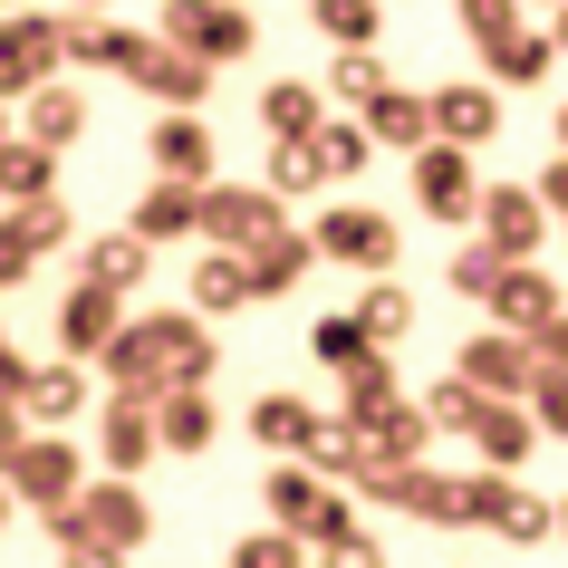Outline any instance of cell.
Here are the masks:
<instances>
[{
    "mask_svg": "<svg viewBox=\"0 0 568 568\" xmlns=\"http://www.w3.org/2000/svg\"><path fill=\"white\" fill-rule=\"evenodd\" d=\"M97 366H106V395L164 405V395H183V386H212L222 347H212V318H193V308H145V318H125V328L106 337Z\"/></svg>",
    "mask_w": 568,
    "mask_h": 568,
    "instance_id": "cell-1",
    "label": "cell"
},
{
    "mask_svg": "<svg viewBox=\"0 0 568 568\" xmlns=\"http://www.w3.org/2000/svg\"><path fill=\"white\" fill-rule=\"evenodd\" d=\"M145 530H154L145 491H135V481H106V473H97V481H88V491H78L68 510H49V539H59V549L97 539V549H116V559H135V549H145Z\"/></svg>",
    "mask_w": 568,
    "mask_h": 568,
    "instance_id": "cell-2",
    "label": "cell"
},
{
    "mask_svg": "<svg viewBox=\"0 0 568 568\" xmlns=\"http://www.w3.org/2000/svg\"><path fill=\"white\" fill-rule=\"evenodd\" d=\"M154 39H164V49H183V59H203L212 78H222L232 59H251V49H261L251 10H232V0H164Z\"/></svg>",
    "mask_w": 568,
    "mask_h": 568,
    "instance_id": "cell-3",
    "label": "cell"
},
{
    "mask_svg": "<svg viewBox=\"0 0 568 568\" xmlns=\"http://www.w3.org/2000/svg\"><path fill=\"white\" fill-rule=\"evenodd\" d=\"M308 241H318V261L386 280V270H395V251H405V222H395L386 203H337V212H318V222H308Z\"/></svg>",
    "mask_w": 568,
    "mask_h": 568,
    "instance_id": "cell-4",
    "label": "cell"
},
{
    "mask_svg": "<svg viewBox=\"0 0 568 568\" xmlns=\"http://www.w3.org/2000/svg\"><path fill=\"white\" fill-rule=\"evenodd\" d=\"M59 20L49 10H0V106H30L59 78Z\"/></svg>",
    "mask_w": 568,
    "mask_h": 568,
    "instance_id": "cell-5",
    "label": "cell"
},
{
    "mask_svg": "<svg viewBox=\"0 0 568 568\" xmlns=\"http://www.w3.org/2000/svg\"><path fill=\"white\" fill-rule=\"evenodd\" d=\"M88 481H97L88 473V444H68V434H30V453L10 463V501H30L39 520H49V510H68Z\"/></svg>",
    "mask_w": 568,
    "mask_h": 568,
    "instance_id": "cell-6",
    "label": "cell"
},
{
    "mask_svg": "<svg viewBox=\"0 0 568 568\" xmlns=\"http://www.w3.org/2000/svg\"><path fill=\"white\" fill-rule=\"evenodd\" d=\"M453 376H463V386H473L481 405H530V386H539V357H530V337L481 328V337H463Z\"/></svg>",
    "mask_w": 568,
    "mask_h": 568,
    "instance_id": "cell-7",
    "label": "cell"
},
{
    "mask_svg": "<svg viewBox=\"0 0 568 568\" xmlns=\"http://www.w3.org/2000/svg\"><path fill=\"white\" fill-rule=\"evenodd\" d=\"M280 222H290V203L270 183H203V241L212 251H261Z\"/></svg>",
    "mask_w": 568,
    "mask_h": 568,
    "instance_id": "cell-8",
    "label": "cell"
},
{
    "mask_svg": "<svg viewBox=\"0 0 568 568\" xmlns=\"http://www.w3.org/2000/svg\"><path fill=\"white\" fill-rule=\"evenodd\" d=\"M481 251L501 270H520V261H539V241H549V212H539V193L530 183H481Z\"/></svg>",
    "mask_w": 568,
    "mask_h": 568,
    "instance_id": "cell-9",
    "label": "cell"
},
{
    "mask_svg": "<svg viewBox=\"0 0 568 568\" xmlns=\"http://www.w3.org/2000/svg\"><path fill=\"white\" fill-rule=\"evenodd\" d=\"M424 116H434V145L481 154L491 135H501V88H491V78H444V88L424 97Z\"/></svg>",
    "mask_w": 568,
    "mask_h": 568,
    "instance_id": "cell-10",
    "label": "cell"
},
{
    "mask_svg": "<svg viewBox=\"0 0 568 568\" xmlns=\"http://www.w3.org/2000/svg\"><path fill=\"white\" fill-rule=\"evenodd\" d=\"M125 88H145L164 116H203L212 68H203V59H183V49H164V39L145 30V49H135V68H125Z\"/></svg>",
    "mask_w": 568,
    "mask_h": 568,
    "instance_id": "cell-11",
    "label": "cell"
},
{
    "mask_svg": "<svg viewBox=\"0 0 568 568\" xmlns=\"http://www.w3.org/2000/svg\"><path fill=\"white\" fill-rule=\"evenodd\" d=\"M415 212L424 222H473L481 212V174L463 145H424L415 154Z\"/></svg>",
    "mask_w": 568,
    "mask_h": 568,
    "instance_id": "cell-12",
    "label": "cell"
},
{
    "mask_svg": "<svg viewBox=\"0 0 568 568\" xmlns=\"http://www.w3.org/2000/svg\"><path fill=\"white\" fill-rule=\"evenodd\" d=\"M116 328H125V300H116V290H97V280L59 290V357H68V366H97Z\"/></svg>",
    "mask_w": 568,
    "mask_h": 568,
    "instance_id": "cell-13",
    "label": "cell"
},
{
    "mask_svg": "<svg viewBox=\"0 0 568 568\" xmlns=\"http://www.w3.org/2000/svg\"><path fill=\"white\" fill-rule=\"evenodd\" d=\"M135 49H145V30H125V20H106V10H59V59L68 68H106V78H125Z\"/></svg>",
    "mask_w": 568,
    "mask_h": 568,
    "instance_id": "cell-14",
    "label": "cell"
},
{
    "mask_svg": "<svg viewBox=\"0 0 568 568\" xmlns=\"http://www.w3.org/2000/svg\"><path fill=\"white\" fill-rule=\"evenodd\" d=\"M559 308H568V290L539 261H520V270H501V290H491V328H501V337H539Z\"/></svg>",
    "mask_w": 568,
    "mask_h": 568,
    "instance_id": "cell-15",
    "label": "cell"
},
{
    "mask_svg": "<svg viewBox=\"0 0 568 568\" xmlns=\"http://www.w3.org/2000/svg\"><path fill=\"white\" fill-rule=\"evenodd\" d=\"M97 405V376L88 366H30V386H20V415H30V434H68V424Z\"/></svg>",
    "mask_w": 568,
    "mask_h": 568,
    "instance_id": "cell-16",
    "label": "cell"
},
{
    "mask_svg": "<svg viewBox=\"0 0 568 568\" xmlns=\"http://www.w3.org/2000/svg\"><path fill=\"white\" fill-rule=\"evenodd\" d=\"M154 405H125V395H106V415H97V463H106V481H135L154 463Z\"/></svg>",
    "mask_w": 568,
    "mask_h": 568,
    "instance_id": "cell-17",
    "label": "cell"
},
{
    "mask_svg": "<svg viewBox=\"0 0 568 568\" xmlns=\"http://www.w3.org/2000/svg\"><path fill=\"white\" fill-rule=\"evenodd\" d=\"M145 154H154V174H164V183H193V193L212 183V125L203 116H154L145 125Z\"/></svg>",
    "mask_w": 568,
    "mask_h": 568,
    "instance_id": "cell-18",
    "label": "cell"
},
{
    "mask_svg": "<svg viewBox=\"0 0 568 568\" xmlns=\"http://www.w3.org/2000/svg\"><path fill=\"white\" fill-rule=\"evenodd\" d=\"M125 232L145 241V251H164V241H183V232H203V193H193V183H164V174H154L145 193H135V222H125Z\"/></svg>",
    "mask_w": 568,
    "mask_h": 568,
    "instance_id": "cell-19",
    "label": "cell"
},
{
    "mask_svg": "<svg viewBox=\"0 0 568 568\" xmlns=\"http://www.w3.org/2000/svg\"><path fill=\"white\" fill-rule=\"evenodd\" d=\"M145 270H154V251L125 232V222H116V232H88V241H78V280L116 290V300H125V290H145Z\"/></svg>",
    "mask_w": 568,
    "mask_h": 568,
    "instance_id": "cell-20",
    "label": "cell"
},
{
    "mask_svg": "<svg viewBox=\"0 0 568 568\" xmlns=\"http://www.w3.org/2000/svg\"><path fill=\"white\" fill-rule=\"evenodd\" d=\"M241 261H251V300H290L308 280V261H318V241H308L300 222H280V232H270L261 251H241Z\"/></svg>",
    "mask_w": 568,
    "mask_h": 568,
    "instance_id": "cell-21",
    "label": "cell"
},
{
    "mask_svg": "<svg viewBox=\"0 0 568 568\" xmlns=\"http://www.w3.org/2000/svg\"><path fill=\"white\" fill-rule=\"evenodd\" d=\"M473 453H481V473H520L539 453V424H530V405H481V424H473Z\"/></svg>",
    "mask_w": 568,
    "mask_h": 568,
    "instance_id": "cell-22",
    "label": "cell"
},
{
    "mask_svg": "<svg viewBox=\"0 0 568 568\" xmlns=\"http://www.w3.org/2000/svg\"><path fill=\"white\" fill-rule=\"evenodd\" d=\"M318 125H328V88H308V78H270V88H261V135H270V145L318 135Z\"/></svg>",
    "mask_w": 568,
    "mask_h": 568,
    "instance_id": "cell-23",
    "label": "cell"
},
{
    "mask_svg": "<svg viewBox=\"0 0 568 568\" xmlns=\"http://www.w3.org/2000/svg\"><path fill=\"white\" fill-rule=\"evenodd\" d=\"M20 135H30V145H78V135H88V88H68V78H49V88L30 97V106H20Z\"/></svg>",
    "mask_w": 568,
    "mask_h": 568,
    "instance_id": "cell-24",
    "label": "cell"
},
{
    "mask_svg": "<svg viewBox=\"0 0 568 568\" xmlns=\"http://www.w3.org/2000/svg\"><path fill=\"white\" fill-rule=\"evenodd\" d=\"M318 405H308V395H251V444H270V453H290V463H300L308 453V434H318Z\"/></svg>",
    "mask_w": 568,
    "mask_h": 568,
    "instance_id": "cell-25",
    "label": "cell"
},
{
    "mask_svg": "<svg viewBox=\"0 0 568 568\" xmlns=\"http://www.w3.org/2000/svg\"><path fill=\"white\" fill-rule=\"evenodd\" d=\"M212 434H222V415H212V395H203V386H183V395H164V405H154V444L174 453V463H193Z\"/></svg>",
    "mask_w": 568,
    "mask_h": 568,
    "instance_id": "cell-26",
    "label": "cell"
},
{
    "mask_svg": "<svg viewBox=\"0 0 568 568\" xmlns=\"http://www.w3.org/2000/svg\"><path fill=\"white\" fill-rule=\"evenodd\" d=\"M357 125L376 135V145H395L405 164H415V154L434 145V116H424V97H415V88H386V97H376V106H366Z\"/></svg>",
    "mask_w": 568,
    "mask_h": 568,
    "instance_id": "cell-27",
    "label": "cell"
},
{
    "mask_svg": "<svg viewBox=\"0 0 568 568\" xmlns=\"http://www.w3.org/2000/svg\"><path fill=\"white\" fill-rule=\"evenodd\" d=\"M232 308H251V261L241 251H203L193 261V318H232Z\"/></svg>",
    "mask_w": 568,
    "mask_h": 568,
    "instance_id": "cell-28",
    "label": "cell"
},
{
    "mask_svg": "<svg viewBox=\"0 0 568 568\" xmlns=\"http://www.w3.org/2000/svg\"><path fill=\"white\" fill-rule=\"evenodd\" d=\"M386 88H395V68L376 59V49H337V68H328V116H366Z\"/></svg>",
    "mask_w": 568,
    "mask_h": 568,
    "instance_id": "cell-29",
    "label": "cell"
},
{
    "mask_svg": "<svg viewBox=\"0 0 568 568\" xmlns=\"http://www.w3.org/2000/svg\"><path fill=\"white\" fill-rule=\"evenodd\" d=\"M347 318H357L366 328V347H405V337H415V290H395V280H376V290H357V308H347Z\"/></svg>",
    "mask_w": 568,
    "mask_h": 568,
    "instance_id": "cell-30",
    "label": "cell"
},
{
    "mask_svg": "<svg viewBox=\"0 0 568 568\" xmlns=\"http://www.w3.org/2000/svg\"><path fill=\"white\" fill-rule=\"evenodd\" d=\"M491 539L539 549V539H559V510L539 501V491H520V481H501V491H491Z\"/></svg>",
    "mask_w": 568,
    "mask_h": 568,
    "instance_id": "cell-31",
    "label": "cell"
},
{
    "mask_svg": "<svg viewBox=\"0 0 568 568\" xmlns=\"http://www.w3.org/2000/svg\"><path fill=\"white\" fill-rule=\"evenodd\" d=\"M59 193V154L30 145V135H10L0 145V203H49Z\"/></svg>",
    "mask_w": 568,
    "mask_h": 568,
    "instance_id": "cell-32",
    "label": "cell"
},
{
    "mask_svg": "<svg viewBox=\"0 0 568 568\" xmlns=\"http://www.w3.org/2000/svg\"><path fill=\"white\" fill-rule=\"evenodd\" d=\"M318 501H328V481L308 473V463H280V473L261 481V510L280 520V530H308V520H318Z\"/></svg>",
    "mask_w": 568,
    "mask_h": 568,
    "instance_id": "cell-33",
    "label": "cell"
},
{
    "mask_svg": "<svg viewBox=\"0 0 568 568\" xmlns=\"http://www.w3.org/2000/svg\"><path fill=\"white\" fill-rule=\"evenodd\" d=\"M270 193L280 203H300V193H328V154H318V135H290V145H270Z\"/></svg>",
    "mask_w": 568,
    "mask_h": 568,
    "instance_id": "cell-34",
    "label": "cell"
},
{
    "mask_svg": "<svg viewBox=\"0 0 568 568\" xmlns=\"http://www.w3.org/2000/svg\"><path fill=\"white\" fill-rule=\"evenodd\" d=\"M308 357H318V366H337V386H347V376H357V366H376L386 347H366V328H357V318H347V308H328V318L308 328Z\"/></svg>",
    "mask_w": 568,
    "mask_h": 568,
    "instance_id": "cell-35",
    "label": "cell"
},
{
    "mask_svg": "<svg viewBox=\"0 0 568 568\" xmlns=\"http://www.w3.org/2000/svg\"><path fill=\"white\" fill-rule=\"evenodd\" d=\"M549 68H559V39L549 30H510L501 49H491V88H539Z\"/></svg>",
    "mask_w": 568,
    "mask_h": 568,
    "instance_id": "cell-36",
    "label": "cell"
},
{
    "mask_svg": "<svg viewBox=\"0 0 568 568\" xmlns=\"http://www.w3.org/2000/svg\"><path fill=\"white\" fill-rule=\"evenodd\" d=\"M415 520H434V530H463V473H434V463H415V481H405V501Z\"/></svg>",
    "mask_w": 568,
    "mask_h": 568,
    "instance_id": "cell-37",
    "label": "cell"
},
{
    "mask_svg": "<svg viewBox=\"0 0 568 568\" xmlns=\"http://www.w3.org/2000/svg\"><path fill=\"white\" fill-rule=\"evenodd\" d=\"M357 453H366V434H357V424H318V434H308V453H300V463H308V473H318V481H328V491H347V473H357Z\"/></svg>",
    "mask_w": 568,
    "mask_h": 568,
    "instance_id": "cell-38",
    "label": "cell"
},
{
    "mask_svg": "<svg viewBox=\"0 0 568 568\" xmlns=\"http://www.w3.org/2000/svg\"><path fill=\"white\" fill-rule=\"evenodd\" d=\"M405 481H415V463H405V453H386V444H366L357 453V473H347V491H357V501H405Z\"/></svg>",
    "mask_w": 568,
    "mask_h": 568,
    "instance_id": "cell-39",
    "label": "cell"
},
{
    "mask_svg": "<svg viewBox=\"0 0 568 568\" xmlns=\"http://www.w3.org/2000/svg\"><path fill=\"white\" fill-rule=\"evenodd\" d=\"M318 154H328V183H357L366 164H376V135H366L357 116H328L318 125Z\"/></svg>",
    "mask_w": 568,
    "mask_h": 568,
    "instance_id": "cell-40",
    "label": "cell"
},
{
    "mask_svg": "<svg viewBox=\"0 0 568 568\" xmlns=\"http://www.w3.org/2000/svg\"><path fill=\"white\" fill-rule=\"evenodd\" d=\"M328 49H376V0H308Z\"/></svg>",
    "mask_w": 568,
    "mask_h": 568,
    "instance_id": "cell-41",
    "label": "cell"
},
{
    "mask_svg": "<svg viewBox=\"0 0 568 568\" xmlns=\"http://www.w3.org/2000/svg\"><path fill=\"white\" fill-rule=\"evenodd\" d=\"M10 222L30 232V251H39V261H59L68 241H78V212H68L59 193H49V203H10Z\"/></svg>",
    "mask_w": 568,
    "mask_h": 568,
    "instance_id": "cell-42",
    "label": "cell"
},
{
    "mask_svg": "<svg viewBox=\"0 0 568 568\" xmlns=\"http://www.w3.org/2000/svg\"><path fill=\"white\" fill-rule=\"evenodd\" d=\"M232 568H308V539L280 530V520H270V530H241L232 539Z\"/></svg>",
    "mask_w": 568,
    "mask_h": 568,
    "instance_id": "cell-43",
    "label": "cell"
},
{
    "mask_svg": "<svg viewBox=\"0 0 568 568\" xmlns=\"http://www.w3.org/2000/svg\"><path fill=\"white\" fill-rule=\"evenodd\" d=\"M424 424H434V434H463V444H473V424H481V395L463 386V376H444V386H424Z\"/></svg>",
    "mask_w": 568,
    "mask_h": 568,
    "instance_id": "cell-44",
    "label": "cell"
},
{
    "mask_svg": "<svg viewBox=\"0 0 568 568\" xmlns=\"http://www.w3.org/2000/svg\"><path fill=\"white\" fill-rule=\"evenodd\" d=\"M453 10H463V39H473L481 59H491L510 30H520V0H453Z\"/></svg>",
    "mask_w": 568,
    "mask_h": 568,
    "instance_id": "cell-45",
    "label": "cell"
},
{
    "mask_svg": "<svg viewBox=\"0 0 568 568\" xmlns=\"http://www.w3.org/2000/svg\"><path fill=\"white\" fill-rule=\"evenodd\" d=\"M530 424H539V444H568V366H539V386H530Z\"/></svg>",
    "mask_w": 568,
    "mask_h": 568,
    "instance_id": "cell-46",
    "label": "cell"
},
{
    "mask_svg": "<svg viewBox=\"0 0 568 568\" xmlns=\"http://www.w3.org/2000/svg\"><path fill=\"white\" fill-rule=\"evenodd\" d=\"M444 290H463V300H491V290H501V261H491L481 241H463V251L444 261Z\"/></svg>",
    "mask_w": 568,
    "mask_h": 568,
    "instance_id": "cell-47",
    "label": "cell"
},
{
    "mask_svg": "<svg viewBox=\"0 0 568 568\" xmlns=\"http://www.w3.org/2000/svg\"><path fill=\"white\" fill-rule=\"evenodd\" d=\"M318 568H386V539H376V530L357 520L347 539H328V549H318Z\"/></svg>",
    "mask_w": 568,
    "mask_h": 568,
    "instance_id": "cell-48",
    "label": "cell"
},
{
    "mask_svg": "<svg viewBox=\"0 0 568 568\" xmlns=\"http://www.w3.org/2000/svg\"><path fill=\"white\" fill-rule=\"evenodd\" d=\"M347 530H357V491H328V501H318V520H308V549H328V539H347Z\"/></svg>",
    "mask_w": 568,
    "mask_h": 568,
    "instance_id": "cell-49",
    "label": "cell"
},
{
    "mask_svg": "<svg viewBox=\"0 0 568 568\" xmlns=\"http://www.w3.org/2000/svg\"><path fill=\"white\" fill-rule=\"evenodd\" d=\"M30 270H39L30 232H20V222H10V212H0V290H20V280H30Z\"/></svg>",
    "mask_w": 568,
    "mask_h": 568,
    "instance_id": "cell-50",
    "label": "cell"
},
{
    "mask_svg": "<svg viewBox=\"0 0 568 568\" xmlns=\"http://www.w3.org/2000/svg\"><path fill=\"white\" fill-rule=\"evenodd\" d=\"M539 212H549V232H568V154H549V164H539Z\"/></svg>",
    "mask_w": 568,
    "mask_h": 568,
    "instance_id": "cell-51",
    "label": "cell"
},
{
    "mask_svg": "<svg viewBox=\"0 0 568 568\" xmlns=\"http://www.w3.org/2000/svg\"><path fill=\"white\" fill-rule=\"evenodd\" d=\"M20 453H30V415L0 395V481H10V463H20Z\"/></svg>",
    "mask_w": 568,
    "mask_h": 568,
    "instance_id": "cell-52",
    "label": "cell"
},
{
    "mask_svg": "<svg viewBox=\"0 0 568 568\" xmlns=\"http://www.w3.org/2000/svg\"><path fill=\"white\" fill-rule=\"evenodd\" d=\"M530 357H539V366H568V308H559V318H549V328L530 337Z\"/></svg>",
    "mask_w": 568,
    "mask_h": 568,
    "instance_id": "cell-53",
    "label": "cell"
},
{
    "mask_svg": "<svg viewBox=\"0 0 568 568\" xmlns=\"http://www.w3.org/2000/svg\"><path fill=\"white\" fill-rule=\"evenodd\" d=\"M20 386H30V357H20V347H10V328H0V395L20 405Z\"/></svg>",
    "mask_w": 568,
    "mask_h": 568,
    "instance_id": "cell-54",
    "label": "cell"
},
{
    "mask_svg": "<svg viewBox=\"0 0 568 568\" xmlns=\"http://www.w3.org/2000/svg\"><path fill=\"white\" fill-rule=\"evenodd\" d=\"M59 559H68V568H125L116 549H97V539H78V549H59Z\"/></svg>",
    "mask_w": 568,
    "mask_h": 568,
    "instance_id": "cell-55",
    "label": "cell"
},
{
    "mask_svg": "<svg viewBox=\"0 0 568 568\" xmlns=\"http://www.w3.org/2000/svg\"><path fill=\"white\" fill-rule=\"evenodd\" d=\"M549 39H559V59H568V10H549Z\"/></svg>",
    "mask_w": 568,
    "mask_h": 568,
    "instance_id": "cell-56",
    "label": "cell"
},
{
    "mask_svg": "<svg viewBox=\"0 0 568 568\" xmlns=\"http://www.w3.org/2000/svg\"><path fill=\"white\" fill-rule=\"evenodd\" d=\"M10 135H20V116H10V106H0V145H10Z\"/></svg>",
    "mask_w": 568,
    "mask_h": 568,
    "instance_id": "cell-57",
    "label": "cell"
},
{
    "mask_svg": "<svg viewBox=\"0 0 568 568\" xmlns=\"http://www.w3.org/2000/svg\"><path fill=\"white\" fill-rule=\"evenodd\" d=\"M549 135H559V154H568V106H559V125H549Z\"/></svg>",
    "mask_w": 568,
    "mask_h": 568,
    "instance_id": "cell-58",
    "label": "cell"
},
{
    "mask_svg": "<svg viewBox=\"0 0 568 568\" xmlns=\"http://www.w3.org/2000/svg\"><path fill=\"white\" fill-rule=\"evenodd\" d=\"M68 10H116V0H68Z\"/></svg>",
    "mask_w": 568,
    "mask_h": 568,
    "instance_id": "cell-59",
    "label": "cell"
},
{
    "mask_svg": "<svg viewBox=\"0 0 568 568\" xmlns=\"http://www.w3.org/2000/svg\"><path fill=\"white\" fill-rule=\"evenodd\" d=\"M549 510H559V539H568V501H549Z\"/></svg>",
    "mask_w": 568,
    "mask_h": 568,
    "instance_id": "cell-60",
    "label": "cell"
},
{
    "mask_svg": "<svg viewBox=\"0 0 568 568\" xmlns=\"http://www.w3.org/2000/svg\"><path fill=\"white\" fill-rule=\"evenodd\" d=\"M0 520H10V481H0Z\"/></svg>",
    "mask_w": 568,
    "mask_h": 568,
    "instance_id": "cell-61",
    "label": "cell"
},
{
    "mask_svg": "<svg viewBox=\"0 0 568 568\" xmlns=\"http://www.w3.org/2000/svg\"><path fill=\"white\" fill-rule=\"evenodd\" d=\"M0 10H30V0H0Z\"/></svg>",
    "mask_w": 568,
    "mask_h": 568,
    "instance_id": "cell-62",
    "label": "cell"
},
{
    "mask_svg": "<svg viewBox=\"0 0 568 568\" xmlns=\"http://www.w3.org/2000/svg\"><path fill=\"white\" fill-rule=\"evenodd\" d=\"M549 10H568V0H549Z\"/></svg>",
    "mask_w": 568,
    "mask_h": 568,
    "instance_id": "cell-63",
    "label": "cell"
},
{
    "mask_svg": "<svg viewBox=\"0 0 568 568\" xmlns=\"http://www.w3.org/2000/svg\"><path fill=\"white\" fill-rule=\"evenodd\" d=\"M0 212H10V203H0Z\"/></svg>",
    "mask_w": 568,
    "mask_h": 568,
    "instance_id": "cell-64",
    "label": "cell"
}]
</instances>
